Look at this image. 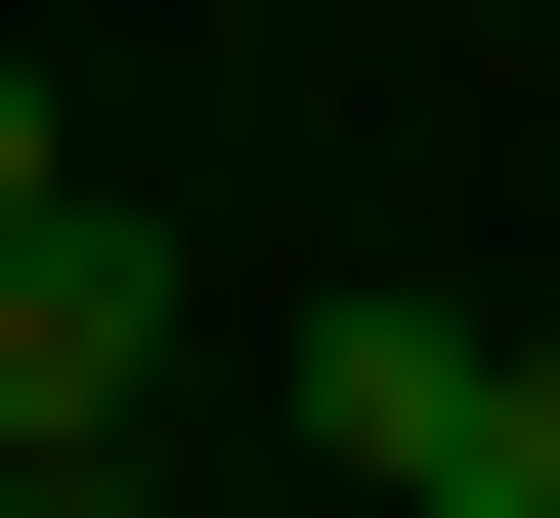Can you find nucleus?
I'll return each mask as SVG.
<instances>
[{
  "label": "nucleus",
  "instance_id": "nucleus-5",
  "mask_svg": "<svg viewBox=\"0 0 560 518\" xmlns=\"http://www.w3.org/2000/svg\"><path fill=\"white\" fill-rule=\"evenodd\" d=\"M0 518H44V475H0Z\"/></svg>",
  "mask_w": 560,
  "mask_h": 518
},
{
  "label": "nucleus",
  "instance_id": "nucleus-1",
  "mask_svg": "<svg viewBox=\"0 0 560 518\" xmlns=\"http://www.w3.org/2000/svg\"><path fill=\"white\" fill-rule=\"evenodd\" d=\"M173 346H215V260L44 217V260H0V475H44V518H173Z\"/></svg>",
  "mask_w": 560,
  "mask_h": 518
},
{
  "label": "nucleus",
  "instance_id": "nucleus-2",
  "mask_svg": "<svg viewBox=\"0 0 560 518\" xmlns=\"http://www.w3.org/2000/svg\"><path fill=\"white\" fill-rule=\"evenodd\" d=\"M302 518H560V346L475 302V346H431V433H388V475H302Z\"/></svg>",
  "mask_w": 560,
  "mask_h": 518
},
{
  "label": "nucleus",
  "instance_id": "nucleus-4",
  "mask_svg": "<svg viewBox=\"0 0 560 518\" xmlns=\"http://www.w3.org/2000/svg\"><path fill=\"white\" fill-rule=\"evenodd\" d=\"M173 518H302V475H173Z\"/></svg>",
  "mask_w": 560,
  "mask_h": 518
},
{
  "label": "nucleus",
  "instance_id": "nucleus-3",
  "mask_svg": "<svg viewBox=\"0 0 560 518\" xmlns=\"http://www.w3.org/2000/svg\"><path fill=\"white\" fill-rule=\"evenodd\" d=\"M44 217H86V130H44V44H0V260H44Z\"/></svg>",
  "mask_w": 560,
  "mask_h": 518
}]
</instances>
